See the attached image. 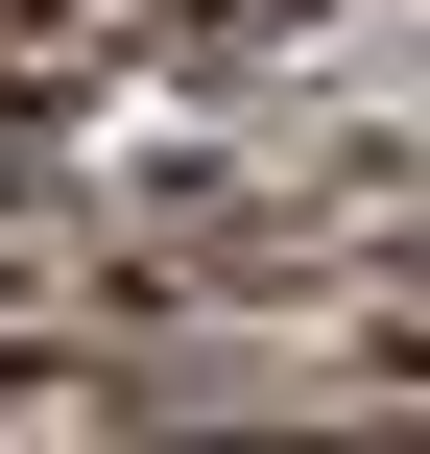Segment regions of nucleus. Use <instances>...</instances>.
Instances as JSON below:
<instances>
[]
</instances>
